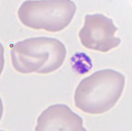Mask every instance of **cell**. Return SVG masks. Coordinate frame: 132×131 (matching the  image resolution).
<instances>
[{"instance_id":"cell-4","label":"cell","mask_w":132,"mask_h":131,"mask_svg":"<svg viewBox=\"0 0 132 131\" xmlns=\"http://www.w3.org/2000/svg\"><path fill=\"white\" fill-rule=\"evenodd\" d=\"M117 31L113 20L105 15H86L84 27L79 31V39L86 49L107 52L121 43V39L115 36Z\"/></svg>"},{"instance_id":"cell-5","label":"cell","mask_w":132,"mask_h":131,"mask_svg":"<svg viewBox=\"0 0 132 131\" xmlns=\"http://www.w3.org/2000/svg\"><path fill=\"white\" fill-rule=\"evenodd\" d=\"M35 131H87L82 118L68 105L56 104L43 110L37 119Z\"/></svg>"},{"instance_id":"cell-2","label":"cell","mask_w":132,"mask_h":131,"mask_svg":"<svg viewBox=\"0 0 132 131\" xmlns=\"http://www.w3.org/2000/svg\"><path fill=\"white\" fill-rule=\"evenodd\" d=\"M11 61L19 73H51L63 64L65 45L54 38L36 37L14 43L11 46Z\"/></svg>"},{"instance_id":"cell-8","label":"cell","mask_w":132,"mask_h":131,"mask_svg":"<svg viewBox=\"0 0 132 131\" xmlns=\"http://www.w3.org/2000/svg\"><path fill=\"white\" fill-rule=\"evenodd\" d=\"M0 131H4V130H0Z\"/></svg>"},{"instance_id":"cell-6","label":"cell","mask_w":132,"mask_h":131,"mask_svg":"<svg viewBox=\"0 0 132 131\" xmlns=\"http://www.w3.org/2000/svg\"><path fill=\"white\" fill-rule=\"evenodd\" d=\"M5 65V58H4V47L2 43L0 42V75L2 73Z\"/></svg>"},{"instance_id":"cell-7","label":"cell","mask_w":132,"mask_h":131,"mask_svg":"<svg viewBox=\"0 0 132 131\" xmlns=\"http://www.w3.org/2000/svg\"><path fill=\"white\" fill-rule=\"evenodd\" d=\"M3 110H4V107H3L2 99L0 97V121H1V118H2V116H3Z\"/></svg>"},{"instance_id":"cell-3","label":"cell","mask_w":132,"mask_h":131,"mask_svg":"<svg viewBox=\"0 0 132 131\" xmlns=\"http://www.w3.org/2000/svg\"><path fill=\"white\" fill-rule=\"evenodd\" d=\"M75 13L72 0H26L19 6L18 17L29 29L59 32L70 25Z\"/></svg>"},{"instance_id":"cell-1","label":"cell","mask_w":132,"mask_h":131,"mask_svg":"<svg viewBox=\"0 0 132 131\" xmlns=\"http://www.w3.org/2000/svg\"><path fill=\"white\" fill-rule=\"evenodd\" d=\"M126 77L113 69L96 71L84 78L74 92V104L90 115H100L116 105L123 94Z\"/></svg>"}]
</instances>
